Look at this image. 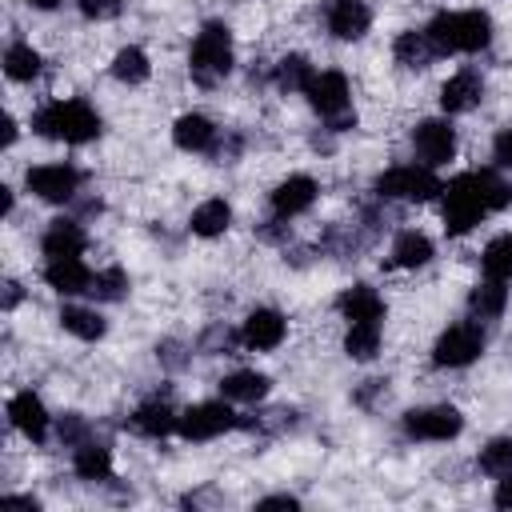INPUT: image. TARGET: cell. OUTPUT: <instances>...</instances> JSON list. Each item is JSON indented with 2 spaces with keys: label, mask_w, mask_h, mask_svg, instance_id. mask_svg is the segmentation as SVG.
Returning a JSON list of instances; mask_svg holds the SVG:
<instances>
[{
  "label": "cell",
  "mask_w": 512,
  "mask_h": 512,
  "mask_svg": "<svg viewBox=\"0 0 512 512\" xmlns=\"http://www.w3.org/2000/svg\"><path fill=\"white\" fill-rule=\"evenodd\" d=\"M236 424H240V420H236V412H232L228 404L208 400V404L188 408L176 428H180L184 440H212V436H220V432H228V428H236Z\"/></svg>",
  "instance_id": "cell-9"
},
{
  "label": "cell",
  "mask_w": 512,
  "mask_h": 512,
  "mask_svg": "<svg viewBox=\"0 0 512 512\" xmlns=\"http://www.w3.org/2000/svg\"><path fill=\"white\" fill-rule=\"evenodd\" d=\"M8 416H12V424H16L28 440H44V432H48V412H44L40 396L16 392V396L8 400Z\"/></svg>",
  "instance_id": "cell-16"
},
{
  "label": "cell",
  "mask_w": 512,
  "mask_h": 512,
  "mask_svg": "<svg viewBox=\"0 0 512 512\" xmlns=\"http://www.w3.org/2000/svg\"><path fill=\"white\" fill-rule=\"evenodd\" d=\"M496 504H500V508H512V472H508V480H500V488H496Z\"/></svg>",
  "instance_id": "cell-39"
},
{
  "label": "cell",
  "mask_w": 512,
  "mask_h": 512,
  "mask_svg": "<svg viewBox=\"0 0 512 512\" xmlns=\"http://www.w3.org/2000/svg\"><path fill=\"white\" fill-rule=\"evenodd\" d=\"M188 68H192V80L212 88L220 84L228 72H232V36L224 24H204L196 44H192V56H188Z\"/></svg>",
  "instance_id": "cell-4"
},
{
  "label": "cell",
  "mask_w": 512,
  "mask_h": 512,
  "mask_svg": "<svg viewBox=\"0 0 512 512\" xmlns=\"http://www.w3.org/2000/svg\"><path fill=\"white\" fill-rule=\"evenodd\" d=\"M484 272L492 280H512V236H496L488 248H484Z\"/></svg>",
  "instance_id": "cell-31"
},
{
  "label": "cell",
  "mask_w": 512,
  "mask_h": 512,
  "mask_svg": "<svg viewBox=\"0 0 512 512\" xmlns=\"http://www.w3.org/2000/svg\"><path fill=\"white\" fill-rule=\"evenodd\" d=\"M372 24V12L364 0H328V32L340 40H360Z\"/></svg>",
  "instance_id": "cell-12"
},
{
  "label": "cell",
  "mask_w": 512,
  "mask_h": 512,
  "mask_svg": "<svg viewBox=\"0 0 512 512\" xmlns=\"http://www.w3.org/2000/svg\"><path fill=\"white\" fill-rule=\"evenodd\" d=\"M32 4H36V8H56L60 0H32Z\"/></svg>",
  "instance_id": "cell-42"
},
{
  "label": "cell",
  "mask_w": 512,
  "mask_h": 512,
  "mask_svg": "<svg viewBox=\"0 0 512 512\" xmlns=\"http://www.w3.org/2000/svg\"><path fill=\"white\" fill-rule=\"evenodd\" d=\"M80 436H84V420H80V416H68V420H60V440H68V444H80Z\"/></svg>",
  "instance_id": "cell-37"
},
{
  "label": "cell",
  "mask_w": 512,
  "mask_h": 512,
  "mask_svg": "<svg viewBox=\"0 0 512 512\" xmlns=\"http://www.w3.org/2000/svg\"><path fill=\"white\" fill-rule=\"evenodd\" d=\"M44 280H48L56 292H64V296H76V292H88V288H92V272L80 264V256H60V260H48Z\"/></svg>",
  "instance_id": "cell-15"
},
{
  "label": "cell",
  "mask_w": 512,
  "mask_h": 512,
  "mask_svg": "<svg viewBox=\"0 0 512 512\" xmlns=\"http://www.w3.org/2000/svg\"><path fill=\"white\" fill-rule=\"evenodd\" d=\"M148 72H152L148 56L140 48H120L116 60H112V76L124 80V84H140V80H148Z\"/></svg>",
  "instance_id": "cell-30"
},
{
  "label": "cell",
  "mask_w": 512,
  "mask_h": 512,
  "mask_svg": "<svg viewBox=\"0 0 512 512\" xmlns=\"http://www.w3.org/2000/svg\"><path fill=\"white\" fill-rule=\"evenodd\" d=\"M4 72H8L12 80H32V76L40 72V56H36V48H28V44H12V48L4 52Z\"/></svg>",
  "instance_id": "cell-33"
},
{
  "label": "cell",
  "mask_w": 512,
  "mask_h": 512,
  "mask_svg": "<svg viewBox=\"0 0 512 512\" xmlns=\"http://www.w3.org/2000/svg\"><path fill=\"white\" fill-rule=\"evenodd\" d=\"M304 96L312 100V108H316L336 132H344V128L356 124V112H352V100H348V80H344L340 72H320V76L312 72Z\"/></svg>",
  "instance_id": "cell-5"
},
{
  "label": "cell",
  "mask_w": 512,
  "mask_h": 512,
  "mask_svg": "<svg viewBox=\"0 0 512 512\" xmlns=\"http://www.w3.org/2000/svg\"><path fill=\"white\" fill-rule=\"evenodd\" d=\"M80 12L88 20H108V16L120 12V0H80Z\"/></svg>",
  "instance_id": "cell-36"
},
{
  "label": "cell",
  "mask_w": 512,
  "mask_h": 512,
  "mask_svg": "<svg viewBox=\"0 0 512 512\" xmlns=\"http://www.w3.org/2000/svg\"><path fill=\"white\" fill-rule=\"evenodd\" d=\"M340 312H344L348 324H380L384 300H380L368 284H356V288H348V292L340 296Z\"/></svg>",
  "instance_id": "cell-18"
},
{
  "label": "cell",
  "mask_w": 512,
  "mask_h": 512,
  "mask_svg": "<svg viewBox=\"0 0 512 512\" xmlns=\"http://www.w3.org/2000/svg\"><path fill=\"white\" fill-rule=\"evenodd\" d=\"M376 192L388 196V200H432L440 188V180L432 176V168H416V164H400V168H388L380 180H376Z\"/></svg>",
  "instance_id": "cell-6"
},
{
  "label": "cell",
  "mask_w": 512,
  "mask_h": 512,
  "mask_svg": "<svg viewBox=\"0 0 512 512\" xmlns=\"http://www.w3.org/2000/svg\"><path fill=\"white\" fill-rule=\"evenodd\" d=\"M220 392H224V400L252 404V400H260L268 392V376H260V372H232V376L220 380Z\"/></svg>",
  "instance_id": "cell-23"
},
{
  "label": "cell",
  "mask_w": 512,
  "mask_h": 512,
  "mask_svg": "<svg viewBox=\"0 0 512 512\" xmlns=\"http://www.w3.org/2000/svg\"><path fill=\"white\" fill-rule=\"evenodd\" d=\"M480 352H484V332H480L476 324H452V328L436 340L432 360H436L440 368H464V364H472Z\"/></svg>",
  "instance_id": "cell-7"
},
{
  "label": "cell",
  "mask_w": 512,
  "mask_h": 512,
  "mask_svg": "<svg viewBox=\"0 0 512 512\" xmlns=\"http://www.w3.org/2000/svg\"><path fill=\"white\" fill-rule=\"evenodd\" d=\"M424 36L444 56L448 52H476V48H484L492 40V20L484 12H476V8H468V12H440L424 28Z\"/></svg>",
  "instance_id": "cell-2"
},
{
  "label": "cell",
  "mask_w": 512,
  "mask_h": 512,
  "mask_svg": "<svg viewBox=\"0 0 512 512\" xmlns=\"http://www.w3.org/2000/svg\"><path fill=\"white\" fill-rule=\"evenodd\" d=\"M60 324H64V332H72V336H80V340H100V336H104V320H100L92 308L64 304V308H60Z\"/></svg>",
  "instance_id": "cell-26"
},
{
  "label": "cell",
  "mask_w": 512,
  "mask_h": 512,
  "mask_svg": "<svg viewBox=\"0 0 512 512\" xmlns=\"http://www.w3.org/2000/svg\"><path fill=\"white\" fill-rule=\"evenodd\" d=\"M240 340H244L248 348H256V352L276 348V344L284 340V316H280V312H272V308H256V312H248Z\"/></svg>",
  "instance_id": "cell-13"
},
{
  "label": "cell",
  "mask_w": 512,
  "mask_h": 512,
  "mask_svg": "<svg viewBox=\"0 0 512 512\" xmlns=\"http://www.w3.org/2000/svg\"><path fill=\"white\" fill-rule=\"evenodd\" d=\"M212 136H216L212 120H208V116H200V112L180 116V120H176V128H172V140H176V148H184V152H204V148L212 144Z\"/></svg>",
  "instance_id": "cell-20"
},
{
  "label": "cell",
  "mask_w": 512,
  "mask_h": 512,
  "mask_svg": "<svg viewBox=\"0 0 512 512\" xmlns=\"http://www.w3.org/2000/svg\"><path fill=\"white\" fill-rule=\"evenodd\" d=\"M28 192H36L40 200H52V204H64L76 196L80 188V172L72 164H40V168H28Z\"/></svg>",
  "instance_id": "cell-11"
},
{
  "label": "cell",
  "mask_w": 512,
  "mask_h": 512,
  "mask_svg": "<svg viewBox=\"0 0 512 512\" xmlns=\"http://www.w3.org/2000/svg\"><path fill=\"white\" fill-rule=\"evenodd\" d=\"M412 148L424 160V168H440L456 152V132H452L448 120H420L416 132H412Z\"/></svg>",
  "instance_id": "cell-10"
},
{
  "label": "cell",
  "mask_w": 512,
  "mask_h": 512,
  "mask_svg": "<svg viewBox=\"0 0 512 512\" xmlns=\"http://www.w3.org/2000/svg\"><path fill=\"white\" fill-rule=\"evenodd\" d=\"M80 252H84V232L76 220H56L44 232V256L60 260V256H80Z\"/></svg>",
  "instance_id": "cell-21"
},
{
  "label": "cell",
  "mask_w": 512,
  "mask_h": 512,
  "mask_svg": "<svg viewBox=\"0 0 512 512\" xmlns=\"http://www.w3.org/2000/svg\"><path fill=\"white\" fill-rule=\"evenodd\" d=\"M392 52H396V60L404 68H424L436 56V48H432V40L424 32H400L396 44H392Z\"/></svg>",
  "instance_id": "cell-24"
},
{
  "label": "cell",
  "mask_w": 512,
  "mask_h": 512,
  "mask_svg": "<svg viewBox=\"0 0 512 512\" xmlns=\"http://www.w3.org/2000/svg\"><path fill=\"white\" fill-rule=\"evenodd\" d=\"M496 160H500L504 168H512V128H504V132L496 136Z\"/></svg>",
  "instance_id": "cell-38"
},
{
  "label": "cell",
  "mask_w": 512,
  "mask_h": 512,
  "mask_svg": "<svg viewBox=\"0 0 512 512\" xmlns=\"http://www.w3.org/2000/svg\"><path fill=\"white\" fill-rule=\"evenodd\" d=\"M504 300H508V292H504V280H484V284H476L472 288V296H468V308L480 316V320H492V316H500L504 312Z\"/></svg>",
  "instance_id": "cell-25"
},
{
  "label": "cell",
  "mask_w": 512,
  "mask_h": 512,
  "mask_svg": "<svg viewBox=\"0 0 512 512\" xmlns=\"http://www.w3.org/2000/svg\"><path fill=\"white\" fill-rule=\"evenodd\" d=\"M4 288H8V296H4V308H12V304L20 300V288H16V284H4Z\"/></svg>",
  "instance_id": "cell-41"
},
{
  "label": "cell",
  "mask_w": 512,
  "mask_h": 512,
  "mask_svg": "<svg viewBox=\"0 0 512 512\" xmlns=\"http://www.w3.org/2000/svg\"><path fill=\"white\" fill-rule=\"evenodd\" d=\"M128 424H132V432H140V436H152V440H160V436H168L176 424H180V416L168 408V404H160V400H152V404H140L132 416H128Z\"/></svg>",
  "instance_id": "cell-19"
},
{
  "label": "cell",
  "mask_w": 512,
  "mask_h": 512,
  "mask_svg": "<svg viewBox=\"0 0 512 512\" xmlns=\"http://www.w3.org/2000/svg\"><path fill=\"white\" fill-rule=\"evenodd\" d=\"M508 200H512V188L488 168L448 180V188H444V228H448V236L472 232L484 212H496Z\"/></svg>",
  "instance_id": "cell-1"
},
{
  "label": "cell",
  "mask_w": 512,
  "mask_h": 512,
  "mask_svg": "<svg viewBox=\"0 0 512 512\" xmlns=\"http://www.w3.org/2000/svg\"><path fill=\"white\" fill-rule=\"evenodd\" d=\"M32 128L40 136H52L64 144H84V140L100 136V116L84 100H52L32 116Z\"/></svg>",
  "instance_id": "cell-3"
},
{
  "label": "cell",
  "mask_w": 512,
  "mask_h": 512,
  "mask_svg": "<svg viewBox=\"0 0 512 512\" xmlns=\"http://www.w3.org/2000/svg\"><path fill=\"white\" fill-rule=\"evenodd\" d=\"M312 200H316V180H312V176H288V180L276 184V192H272V212H276L280 220H288V216L312 208Z\"/></svg>",
  "instance_id": "cell-14"
},
{
  "label": "cell",
  "mask_w": 512,
  "mask_h": 512,
  "mask_svg": "<svg viewBox=\"0 0 512 512\" xmlns=\"http://www.w3.org/2000/svg\"><path fill=\"white\" fill-rule=\"evenodd\" d=\"M308 80H312V68H308L304 56H284V60L276 64V88H284V92H304Z\"/></svg>",
  "instance_id": "cell-32"
},
{
  "label": "cell",
  "mask_w": 512,
  "mask_h": 512,
  "mask_svg": "<svg viewBox=\"0 0 512 512\" xmlns=\"http://www.w3.org/2000/svg\"><path fill=\"white\" fill-rule=\"evenodd\" d=\"M460 428H464V416H460L452 404L404 412V432L416 436V440H452Z\"/></svg>",
  "instance_id": "cell-8"
},
{
  "label": "cell",
  "mask_w": 512,
  "mask_h": 512,
  "mask_svg": "<svg viewBox=\"0 0 512 512\" xmlns=\"http://www.w3.org/2000/svg\"><path fill=\"white\" fill-rule=\"evenodd\" d=\"M260 508H296V500L292 496H268V500H260Z\"/></svg>",
  "instance_id": "cell-40"
},
{
  "label": "cell",
  "mask_w": 512,
  "mask_h": 512,
  "mask_svg": "<svg viewBox=\"0 0 512 512\" xmlns=\"http://www.w3.org/2000/svg\"><path fill=\"white\" fill-rule=\"evenodd\" d=\"M380 348V324H348V336H344V352L352 360H372Z\"/></svg>",
  "instance_id": "cell-28"
},
{
  "label": "cell",
  "mask_w": 512,
  "mask_h": 512,
  "mask_svg": "<svg viewBox=\"0 0 512 512\" xmlns=\"http://www.w3.org/2000/svg\"><path fill=\"white\" fill-rule=\"evenodd\" d=\"M432 260V240L424 232H400L392 244V264L400 268H420Z\"/></svg>",
  "instance_id": "cell-22"
},
{
  "label": "cell",
  "mask_w": 512,
  "mask_h": 512,
  "mask_svg": "<svg viewBox=\"0 0 512 512\" xmlns=\"http://www.w3.org/2000/svg\"><path fill=\"white\" fill-rule=\"evenodd\" d=\"M232 220V208L224 200H204L196 212H192V232L196 236H220Z\"/></svg>",
  "instance_id": "cell-27"
},
{
  "label": "cell",
  "mask_w": 512,
  "mask_h": 512,
  "mask_svg": "<svg viewBox=\"0 0 512 512\" xmlns=\"http://www.w3.org/2000/svg\"><path fill=\"white\" fill-rule=\"evenodd\" d=\"M76 472H80L84 480H104V476L112 472L108 448H104V444H80V448H76Z\"/></svg>",
  "instance_id": "cell-29"
},
{
  "label": "cell",
  "mask_w": 512,
  "mask_h": 512,
  "mask_svg": "<svg viewBox=\"0 0 512 512\" xmlns=\"http://www.w3.org/2000/svg\"><path fill=\"white\" fill-rule=\"evenodd\" d=\"M124 288H128L124 272H120V268H108V272H96V276H92V288H88V292L100 296V300H120Z\"/></svg>",
  "instance_id": "cell-35"
},
{
  "label": "cell",
  "mask_w": 512,
  "mask_h": 512,
  "mask_svg": "<svg viewBox=\"0 0 512 512\" xmlns=\"http://www.w3.org/2000/svg\"><path fill=\"white\" fill-rule=\"evenodd\" d=\"M480 96H484L480 76H476V72H456V76L444 80V88H440V108H444V112H468V108L480 104Z\"/></svg>",
  "instance_id": "cell-17"
},
{
  "label": "cell",
  "mask_w": 512,
  "mask_h": 512,
  "mask_svg": "<svg viewBox=\"0 0 512 512\" xmlns=\"http://www.w3.org/2000/svg\"><path fill=\"white\" fill-rule=\"evenodd\" d=\"M480 468L492 472V476H508L512 472V440H492L480 452Z\"/></svg>",
  "instance_id": "cell-34"
}]
</instances>
